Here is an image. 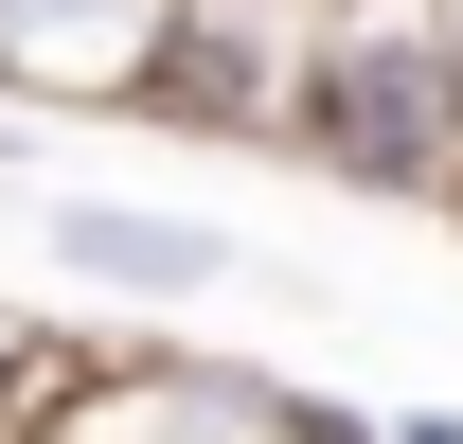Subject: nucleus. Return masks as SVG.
I'll use <instances>...</instances> for the list:
<instances>
[{
    "label": "nucleus",
    "mask_w": 463,
    "mask_h": 444,
    "mask_svg": "<svg viewBox=\"0 0 463 444\" xmlns=\"http://www.w3.org/2000/svg\"><path fill=\"white\" fill-rule=\"evenodd\" d=\"M321 427V391L303 374H268V356H90V374L36 409L18 444H303Z\"/></svg>",
    "instance_id": "obj_1"
},
{
    "label": "nucleus",
    "mask_w": 463,
    "mask_h": 444,
    "mask_svg": "<svg viewBox=\"0 0 463 444\" xmlns=\"http://www.w3.org/2000/svg\"><path fill=\"white\" fill-rule=\"evenodd\" d=\"M321 36H339V0H178V54H161V107H143V125H196V143L303 161Z\"/></svg>",
    "instance_id": "obj_2"
},
{
    "label": "nucleus",
    "mask_w": 463,
    "mask_h": 444,
    "mask_svg": "<svg viewBox=\"0 0 463 444\" xmlns=\"http://www.w3.org/2000/svg\"><path fill=\"white\" fill-rule=\"evenodd\" d=\"M178 54V0H0V89H36L71 125H143Z\"/></svg>",
    "instance_id": "obj_3"
},
{
    "label": "nucleus",
    "mask_w": 463,
    "mask_h": 444,
    "mask_svg": "<svg viewBox=\"0 0 463 444\" xmlns=\"http://www.w3.org/2000/svg\"><path fill=\"white\" fill-rule=\"evenodd\" d=\"M36 267L90 284V302H214V284H250V249L196 214H143V196H54L36 214Z\"/></svg>",
    "instance_id": "obj_4"
},
{
    "label": "nucleus",
    "mask_w": 463,
    "mask_h": 444,
    "mask_svg": "<svg viewBox=\"0 0 463 444\" xmlns=\"http://www.w3.org/2000/svg\"><path fill=\"white\" fill-rule=\"evenodd\" d=\"M374 444H463V409H392V427H374Z\"/></svg>",
    "instance_id": "obj_5"
},
{
    "label": "nucleus",
    "mask_w": 463,
    "mask_h": 444,
    "mask_svg": "<svg viewBox=\"0 0 463 444\" xmlns=\"http://www.w3.org/2000/svg\"><path fill=\"white\" fill-rule=\"evenodd\" d=\"M428 214H463V107H446V161H428Z\"/></svg>",
    "instance_id": "obj_6"
}]
</instances>
